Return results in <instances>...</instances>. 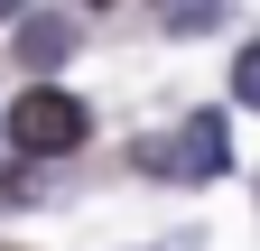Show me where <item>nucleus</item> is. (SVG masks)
Here are the masks:
<instances>
[{
  "mask_svg": "<svg viewBox=\"0 0 260 251\" xmlns=\"http://www.w3.org/2000/svg\"><path fill=\"white\" fill-rule=\"evenodd\" d=\"M0 131L19 140V159H75V149L93 140V112H84L65 84H28L19 103L0 112Z\"/></svg>",
  "mask_w": 260,
  "mask_h": 251,
  "instance_id": "nucleus-1",
  "label": "nucleus"
},
{
  "mask_svg": "<svg viewBox=\"0 0 260 251\" xmlns=\"http://www.w3.org/2000/svg\"><path fill=\"white\" fill-rule=\"evenodd\" d=\"M223 112H186L177 149H140V168H168V177H223Z\"/></svg>",
  "mask_w": 260,
  "mask_h": 251,
  "instance_id": "nucleus-2",
  "label": "nucleus"
},
{
  "mask_svg": "<svg viewBox=\"0 0 260 251\" xmlns=\"http://www.w3.org/2000/svg\"><path fill=\"white\" fill-rule=\"evenodd\" d=\"M19 66H65V47H75V19L65 10H19Z\"/></svg>",
  "mask_w": 260,
  "mask_h": 251,
  "instance_id": "nucleus-3",
  "label": "nucleus"
},
{
  "mask_svg": "<svg viewBox=\"0 0 260 251\" xmlns=\"http://www.w3.org/2000/svg\"><path fill=\"white\" fill-rule=\"evenodd\" d=\"M233 93H242V112H260V47H242V66H233Z\"/></svg>",
  "mask_w": 260,
  "mask_h": 251,
  "instance_id": "nucleus-4",
  "label": "nucleus"
},
{
  "mask_svg": "<svg viewBox=\"0 0 260 251\" xmlns=\"http://www.w3.org/2000/svg\"><path fill=\"white\" fill-rule=\"evenodd\" d=\"M205 28H223V10H168V38H205Z\"/></svg>",
  "mask_w": 260,
  "mask_h": 251,
  "instance_id": "nucleus-5",
  "label": "nucleus"
},
{
  "mask_svg": "<svg viewBox=\"0 0 260 251\" xmlns=\"http://www.w3.org/2000/svg\"><path fill=\"white\" fill-rule=\"evenodd\" d=\"M28 196H38V177H28V168H0V205H28Z\"/></svg>",
  "mask_w": 260,
  "mask_h": 251,
  "instance_id": "nucleus-6",
  "label": "nucleus"
}]
</instances>
